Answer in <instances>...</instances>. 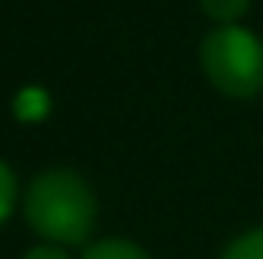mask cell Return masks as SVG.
Here are the masks:
<instances>
[{"mask_svg":"<svg viewBox=\"0 0 263 259\" xmlns=\"http://www.w3.org/2000/svg\"><path fill=\"white\" fill-rule=\"evenodd\" d=\"M47 106H50L47 93L37 90V87H27V90L17 97V117L20 120H40L47 113Z\"/></svg>","mask_w":263,"mask_h":259,"instance_id":"4","label":"cell"},{"mask_svg":"<svg viewBox=\"0 0 263 259\" xmlns=\"http://www.w3.org/2000/svg\"><path fill=\"white\" fill-rule=\"evenodd\" d=\"M84 259H147L134 243H123V240H107V243H97V246L87 249Z\"/></svg>","mask_w":263,"mask_h":259,"instance_id":"3","label":"cell"},{"mask_svg":"<svg viewBox=\"0 0 263 259\" xmlns=\"http://www.w3.org/2000/svg\"><path fill=\"white\" fill-rule=\"evenodd\" d=\"M13 193H17L13 176H10V169L0 163V223L7 220V213H10V206H13Z\"/></svg>","mask_w":263,"mask_h":259,"instance_id":"7","label":"cell"},{"mask_svg":"<svg viewBox=\"0 0 263 259\" xmlns=\"http://www.w3.org/2000/svg\"><path fill=\"white\" fill-rule=\"evenodd\" d=\"M223 259H263V229L243 236V240H237L230 249H227Z\"/></svg>","mask_w":263,"mask_h":259,"instance_id":"6","label":"cell"},{"mask_svg":"<svg viewBox=\"0 0 263 259\" xmlns=\"http://www.w3.org/2000/svg\"><path fill=\"white\" fill-rule=\"evenodd\" d=\"M247 4H250V0H200V7H203L206 17L220 20V24H227V27L247 10Z\"/></svg>","mask_w":263,"mask_h":259,"instance_id":"5","label":"cell"},{"mask_svg":"<svg viewBox=\"0 0 263 259\" xmlns=\"http://www.w3.org/2000/svg\"><path fill=\"white\" fill-rule=\"evenodd\" d=\"M27 220L47 240L80 243L93 226V196L80 176L53 169L33 180L27 193Z\"/></svg>","mask_w":263,"mask_h":259,"instance_id":"1","label":"cell"},{"mask_svg":"<svg viewBox=\"0 0 263 259\" xmlns=\"http://www.w3.org/2000/svg\"><path fill=\"white\" fill-rule=\"evenodd\" d=\"M200 60L217 90L230 97H253L263 90V44L243 27H220L206 33Z\"/></svg>","mask_w":263,"mask_h":259,"instance_id":"2","label":"cell"},{"mask_svg":"<svg viewBox=\"0 0 263 259\" xmlns=\"http://www.w3.org/2000/svg\"><path fill=\"white\" fill-rule=\"evenodd\" d=\"M27 259H67L60 249H50V246H40V249H33V253H27Z\"/></svg>","mask_w":263,"mask_h":259,"instance_id":"8","label":"cell"}]
</instances>
